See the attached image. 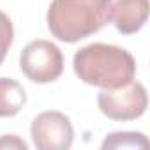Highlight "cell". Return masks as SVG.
<instances>
[{
	"label": "cell",
	"instance_id": "1",
	"mask_svg": "<svg viewBox=\"0 0 150 150\" xmlns=\"http://www.w3.org/2000/svg\"><path fill=\"white\" fill-rule=\"evenodd\" d=\"M72 67L76 76L92 87L117 88L131 80L136 74L134 57L115 44L92 42L74 53Z\"/></svg>",
	"mask_w": 150,
	"mask_h": 150
},
{
	"label": "cell",
	"instance_id": "2",
	"mask_svg": "<svg viewBox=\"0 0 150 150\" xmlns=\"http://www.w3.org/2000/svg\"><path fill=\"white\" fill-rule=\"evenodd\" d=\"M111 4L113 0H51L48 28L62 42H78L110 21Z\"/></svg>",
	"mask_w": 150,
	"mask_h": 150
},
{
	"label": "cell",
	"instance_id": "3",
	"mask_svg": "<svg viewBox=\"0 0 150 150\" xmlns=\"http://www.w3.org/2000/svg\"><path fill=\"white\" fill-rule=\"evenodd\" d=\"M97 104L101 113L108 118L127 122L139 118L146 111L148 97L145 87L139 81L131 80L129 83L117 88H101Z\"/></svg>",
	"mask_w": 150,
	"mask_h": 150
},
{
	"label": "cell",
	"instance_id": "4",
	"mask_svg": "<svg viewBox=\"0 0 150 150\" xmlns=\"http://www.w3.org/2000/svg\"><path fill=\"white\" fill-rule=\"evenodd\" d=\"M20 67L34 83H51L64 72V55L57 44L46 39L28 42L20 57Z\"/></svg>",
	"mask_w": 150,
	"mask_h": 150
},
{
	"label": "cell",
	"instance_id": "5",
	"mask_svg": "<svg viewBox=\"0 0 150 150\" xmlns=\"http://www.w3.org/2000/svg\"><path fill=\"white\" fill-rule=\"evenodd\" d=\"M32 141L37 150H67L74 139L71 118L62 111H42L30 125Z\"/></svg>",
	"mask_w": 150,
	"mask_h": 150
},
{
	"label": "cell",
	"instance_id": "6",
	"mask_svg": "<svg viewBox=\"0 0 150 150\" xmlns=\"http://www.w3.org/2000/svg\"><path fill=\"white\" fill-rule=\"evenodd\" d=\"M146 18L148 0H117L115 4H111L110 21H113L117 30L124 35H131L141 30Z\"/></svg>",
	"mask_w": 150,
	"mask_h": 150
},
{
	"label": "cell",
	"instance_id": "7",
	"mask_svg": "<svg viewBox=\"0 0 150 150\" xmlns=\"http://www.w3.org/2000/svg\"><path fill=\"white\" fill-rule=\"evenodd\" d=\"M27 103L25 88L11 78H0V117H14Z\"/></svg>",
	"mask_w": 150,
	"mask_h": 150
},
{
	"label": "cell",
	"instance_id": "8",
	"mask_svg": "<svg viewBox=\"0 0 150 150\" xmlns=\"http://www.w3.org/2000/svg\"><path fill=\"white\" fill-rule=\"evenodd\" d=\"M148 139L141 132H111L103 141V148H146Z\"/></svg>",
	"mask_w": 150,
	"mask_h": 150
},
{
	"label": "cell",
	"instance_id": "9",
	"mask_svg": "<svg viewBox=\"0 0 150 150\" xmlns=\"http://www.w3.org/2000/svg\"><path fill=\"white\" fill-rule=\"evenodd\" d=\"M14 41V28H13V21L11 18L0 11V64L4 62L11 44Z\"/></svg>",
	"mask_w": 150,
	"mask_h": 150
},
{
	"label": "cell",
	"instance_id": "10",
	"mask_svg": "<svg viewBox=\"0 0 150 150\" xmlns=\"http://www.w3.org/2000/svg\"><path fill=\"white\" fill-rule=\"evenodd\" d=\"M0 148H23V150H27V143L23 139H20L18 136L11 134V136L0 138Z\"/></svg>",
	"mask_w": 150,
	"mask_h": 150
}]
</instances>
